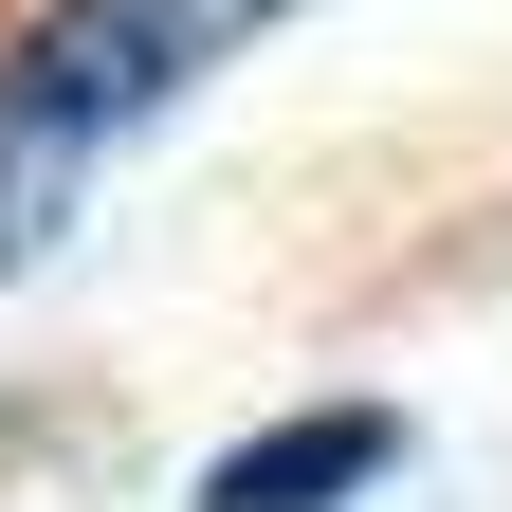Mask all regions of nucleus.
Returning a JSON list of instances; mask_svg holds the SVG:
<instances>
[{"label": "nucleus", "instance_id": "nucleus-1", "mask_svg": "<svg viewBox=\"0 0 512 512\" xmlns=\"http://www.w3.org/2000/svg\"><path fill=\"white\" fill-rule=\"evenodd\" d=\"M256 19H293V0H19V37H0V275L55 256V220L110 183L128 128H165L202 55H238Z\"/></svg>", "mask_w": 512, "mask_h": 512}, {"label": "nucleus", "instance_id": "nucleus-2", "mask_svg": "<svg viewBox=\"0 0 512 512\" xmlns=\"http://www.w3.org/2000/svg\"><path fill=\"white\" fill-rule=\"evenodd\" d=\"M384 458H403L384 403H311L275 439H220V458H202V512H348V494H384Z\"/></svg>", "mask_w": 512, "mask_h": 512}]
</instances>
